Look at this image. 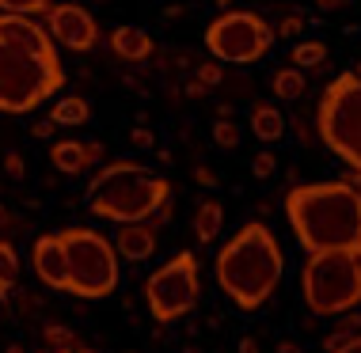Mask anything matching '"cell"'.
<instances>
[{
	"instance_id": "6da1fadb",
	"label": "cell",
	"mask_w": 361,
	"mask_h": 353,
	"mask_svg": "<svg viewBox=\"0 0 361 353\" xmlns=\"http://www.w3.org/2000/svg\"><path fill=\"white\" fill-rule=\"evenodd\" d=\"M65 87L50 31L31 16L0 12V114H31Z\"/></svg>"
},
{
	"instance_id": "7a4b0ae2",
	"label": "cell",
	"mask_w": 361,
	"mask_h": 353,
	"mask_svg": "<svg viewBox=\"0 0 361 353\" xmlns=\"http://www.w3.org/2000/svg\"><path fill=\"white\" fill-rule=\"evenodd\" d=\"M286 217L308 254L361 259V194L346 179L293 186L286 194Z\"/></svg>"
},
{
	"instance_id": "3957f363",
	"label": "cell",
	"mask_w": 361,
	"mask_h": 353,
	"mask_svg": "<svg viewBox=\"0 0 361 353\" xmlns=\"http://www.w3.org/2000/svg\"><path fill=\"white\" fill-rule=\"evenodd\" d=\"M281 273L286 254L262 221H247L217 251V285L240 311H259L281 285Z\"/></svg>"
},
{
	"instance_id": "277c9868",
	"label": "cell",
	"mask_w": 361,
	"mask_h": 353,
	"mask_svg": "<svg viewBox=\"0 0 361 353\" xmlns=\"http://www.w3.org/2000/svg\"><path fill=\"white\" fill-rule=\"evenodd\" d=\"M171 182L141 160H111L87 182V213L114 224H145L168 209Z\"/></svg>"
},
{
	"instance_id": "5b68a950",
	"label": "cell",
	"mask_w": 361,
	"mask_h": 353,
	"mask_svg": "<svg viewBox=\"0 0 361 353\" xmlns=\"http://www.w3.org/2000/svg\"><path fill=\"white\" fill-rule=\"evenodd\" d=\"M316 130L350 171H361V65L327 84L316 111Z\"/></svg>"
},
{
	"instance_id": "8992f818",
	"label": "cell",
	"mask_w": 361,
	"mask_h": 353,
	"mask_svg": "<svg viewBox=\"0 0 361 353\" xmlns=\"http://www.w3.org/2000/svg\"><path fill=\"white\" fill-rule=\"evenodd\" d=\"M300 292L316 319H338L361 304V259L354 254H308Z\"/></svg>"
},
{
	"instance_id": "52a82bcc",
	"label": "cell",
	"mask_w": 361,
	"mask_h": 353,
	"mask_svg": "<svg viewBox=\"0 0 361 353\" xmlns=\"http://www.w3.org/2000/svg\"><path fill=\"white\" fill-rule=\"evenodd\" d=\"M65 247V262H69V292L84 300L111 297L118 285V254H114L111 240L95 228H65L57 232Z\"/></svg>"
},
{
	"instance_id": "ba28073f",
	"label": "cell",
	"mask_w": 361,
	"mask_h": 353,
	"mask_svg": "<svg viewBox=\"0 0 361 353\" xmlns=\"http://www.w3.org/2000/svg\"><path fill=\"white\" fill-rule=\"evenodd\" d=\"M198 297H202V273H198V254L194 251H179L171 262H164L145 281V304H149L156 323L187 319L198 308Z\"/></svg>"
},
{
	"instance_id": "9c48e42d",
	"label": "cell",
	"mask_w": 361,
	"mask_h": 353,
	"mask_svg": "<svg viewBox=\"0 0 361 353\" xmlns=\"http://www.w3.org/2000/svg\"><path fill=\"white\" fill-rule=\"evenodd\" d=\"M274 46V27L259 12H221L206 27V50L213 54L217 65H251Z\"/></svg>"
},
{
	"instance_id": "30bf717a",
	"label": "cell",
	"mask_w": 361,
	"mask_h": 353,
	"mask_svg": "<svg viewBox=\"0 0 361 353\" xmlns=\"http://www.w3.org/2000/svg\"><path fill=\"white\" fill-rule=\"evenodd\" d=\"M46 31H50L54 46L61 42L65 50H76V54H87L99 46V23H95V16L87 12L80 4H54L50 12H46Z\"/></svg>"
},
{
	"instance_id": "8fae6325",
	"label": "cell",
	"mask_w": 361,
	"mask_h": 353,
	"mask_svg": "<svg viewBox=\"0 0 361 353\" xmlns=\"http://www.w3.org/2000/svg\"><path fill=\"white\" fill-rule=\"evenodd\" d=\"M31 270L46 289L69 292V262H65V247H61V240H57V232H46V235L35 240Z\"/></svg>"
},
{
	"instance_id": "7c38bea8",
	"label": "cell",
	"mask_w": 361,
	"mask_h": 353,
	"mask_svg": "<svg viewBox=\"0 0 361 353\" xmlns=\"http://www.w3.org/2000/svg\"><path fill=\"white\" fill-rule=\"evenodd\" d=\"M111 247H114V254H118V259L145 262V259L156 251V232H152V224H118Z\"/></svg>"
},
{
	"instance_id": "4fadbf2b",
	"label": "cell",
	"mask_w": 361,
	"mask_h": 353,
	"mask_svg": "<svg viewBox=\"0 0 361 353\" xmlns=\"http://www.w3.org/2000/svg\"><path fill=\"white\" fill-rule=\"evenodd\" d=\"M111 50L118 54L122 61H145V57L152 54V35L141 31V27H114Z\"/></svg>"
},
{
	"instance_id": "5bb4252c",
	"label": "cell",
	"mask_w": 361,
	"mask_h": 353,
	"mask_svg": "<svg viewBox=\"0 0 361 353\" xmlns=\"http://www.w3.org/2000/svg\"><path fill=\"white\" fill-rule=\"evenodd\" d=\"M251 133H255L262 144L281 141V137H286V114H281L274 103H259L255 111H251Z\"/></svg>"
},
{
	"instance_id": "9a60e30c",
	"label": "cell",
	"mask_w": 361,
	"mask_h": 353,
	"mask_svg": "<svg viewBox=\"0 0 361 353\" xmlns=\"http://www.w3.org/2000/svg\"><path fill=\"white\" fill-rule=\"evenodd\" d=\"M221 224H224L221 202L217 198H202L198 209H194V235H198V243H213V240H217Z\"/></svg>"
},
{
	"instance_id": "2e32d148",
	"label": "cell",
	"mask_w": 361,
	"mask_h": 353,
	"mask_svg": "<svg viewBox=\"0 0 361 353\" xmlns=\"http://www.w3.org/2000/svg\"><path fill=\"white\" fill-rule=\"evenodd\" d=\"M50 160L57 171L65 175H80L87 168V156H84V141H54L50 144Z\"/></svg>"
},
{
	"instance_id": "e0dca14e",
	"label": "cell",
	"mask_w": 361,
	"mask_h": 353,
	"mask_svg": "<svg viewBox=\"0 0 361 353\" xmlns=\"http://www.w3.org/2000/svg\"><path fill=\"white\" fill-rule=\"evenodd\" d=\"M270 92L278 95V99H286V103H293V99H300V95L308 92V76L300 73V68H278L274 76H270Z\"/></svg>"
},
{
	"instance_id": "ac0fdd59",
	"label": "cell",
	"mask_w": 361,
	"mask_h": 353,
	"mask_svg": "<svg viewBox=\"0 0 361 353\" xmlns=\"http://www.w3.org/2000/svg\"><path fill=\"white\" fill-rule=\"evenodd\" d=\"M87 118H92V106H87V99H80V95H65V99H57L54 111H50L54 125H84Z\"/></svg>"
},
{
	"instance_id": "d6986e66",
	"label": "cell",
	"mask_w": 361,
	"mask_h": 353,
	"mask_svg": "<svg viewBox=\"0 0 361 353\" xmlns=\"http://www.w3.org/2000/svg\"><path fill=\"white\" fill-rule=\"evenodd\" d=\"M289 61H293V68H300V73H305V68H319L327 61V46L316 42V38H312V42H297L289 50Z\"/></svg>"
},
{
	"instance_id": "ffe728a7",
	"label": "cell",
	"mask_w": 361,
	"mask_h": 353,
	"mask_svg": "<svg viewBox=\"0 0 361 353\" xmlns=\"http://www.w3.org/2000/svg\"><path fill=\"white\" fill-rule=\"evenodd\" d=\"M354 335H361V311H346V316H338V323H335V330L324 338V349L327 353H335L343 342H350Z\"/></svg>"
},
{
	"instance_id": "44dd1931",
	"label": "cell",
	"mask_w": 361,
	"mask_h": 353,
	"mask_svg": "<svg viewBox=\"0 0 361 353\" xmlns=\"http://www.w3.org/2000/svg\"><path fill=\"white\" fill-rule=\"evenodd\" d=\"M19 281V254L8 240H0V297Z\"/></svg>"
},
{
	"instance_id": "7402d4cb",
	"label": "cell",
	"mask_w": 361,
	"mask_h": 353,
	"mask_svg": "<svg viewBox=\"0 0 361 353\" xmlns=\"http://www.w3.org/2000/svg\"><path fill=\"white\" fill-rule=\"evenodd\" d=\"M57 4V0H0V12H8V16H42V12H50V8Z\"/></svg>"
},
{
	"instance_id": "603a6c76",
	"label": "cell",
	"mask_w": 361,
	"mask_h": 353,
	"mask_svg": "<svg viewBox=\"0 0 361 353\" xmlns=\"http://www.w3.org/2000/svg\"><path fill=\"white\" fill-rule=\"evenodd\" d=\"M213 141H217V149H236L240 144V125L232 122V118L213 122Z\"/></svg>"
},
{
	"instance_id": "cb8c5ba5",
	"label": "cell",
	"mask_w": 361,
	"mask_h": 353,
	"mask_svg": "<svg viewBox=\"0 0 361 353\" xmlns=\"http://www.w3.org/2000/svg\"><path fill=\"white\" fill-rule=\"evenodd\" d=\"M42 338H46V346H50V349H61V346H69V342H73V330L61 327V323H46Z\"/></svg>"
},
{
	"instance_id": "d4e9b609",
	"label": "cell",
	"mask_w": 361,
	"mask_h": 353,
	"mask_svg": "<svg viewBox=\"0 0 361 353\" xmlns=\"http://www.w3.org/2000/svg\"><path fill=\"white\" fill-rule=\"evenodd\" d=\"M251 171H255V179H270V175L278 171V156L262 149V152L255 156V160H251Z\"/></svg>"
},
{
	"instance_id": "484cf974",
	"label": "cell",
	"mask_w": 361,
	"mask_h": 353,
	"mask_svg": "<svg viewBox=\"0 0 361 353\" xmlns=\"http://www.w3.org/2000/svg\"><path fill=\"white\" fill-rule=\"evenodd\" d=\"M221 65L217 61H206V65H198V84L202 87H213V84H221Z\"/></svg>"
},
{
	"instance_id": "4316f807",
	"label": "cell",
	"mask_w": 361,
	"mask_h": 353,
	"mask_svg": "<svg viewBox=\"0 0 361 353\" xmlns=\"http://www.w3.org/2000/svg\"><path fill=\"white\" fill-rule=\"evenodd\" d=\"M300 31H305V19H300V16H286L278 23V38H293V35H300Z\"/></svg>"
},
{
	"instance_id": "83f0119b",
	"label": "cell",
	"mask_w": 361,
	"mask_h": 353,
	"mask_svg": "<svg viewBox=\"0 0 361 353\" xmlns=\"http://www.w3.org/2000/svg\"><path fill=\"white\" fill-rule=\"evenodd\" d=\"M4 168H8V175H12V179H23V156H19L16 149L4 152Z\"/></svg>"
},
{
	"instance_id": "f1b7e54d",
	"label": "cell",
	"mask_w": 361,
	"mask_h": 353,
	"mask_svg": "<svg viewBox=\"0 0 361 353\" xmlns=\"http://www.w3.org/2000/svg\"><path fill=\"white\" fill-rule=\"evenodd\" d=\"M133 144H137V149H152V144H156L152 130H145V125H137V130H133Z\"/></svg>"
},
{
	"instance_id": "f546056e",
	"label": "cell",
	"mask_w": 361,
	"mask_h": 353,
	"mask_svg": "<svg viewBox=\"0 0 361 353\" xmlns=\"http://www.w3.org/2000/svg\"><path fill=\"white\" fill-rule=\"evenodd\" d=\"M54 130H57V125L50 122V118H38V122L31 125V133H35V137H42V141H46V137H54Z\"/></svg>"
},
{
	"instance_id": "4dcf8cb0",
	"label": "cell",
	"mask_w": 361,
	"mask_h": 353,
	"mask_svg": "<svg viewBox=\"0 0 361 353\" xmlns=\"http://www.w3.org/2000/svg\"><path fill=\"white\" fill-rule=\"evenodd\" d=\"M84 156H87V163H99L103 160V144L99 141H84Z\"/></svg>"
},
{
	"instance_id": "1f68e13d",
	"label": "cell",
	"mask_w": 361,
	"mask_h": 353,
	"mask_svg": "<svg viewBox=\"0 0 361 353\" xmlns=\"http://www.w3.org/2000/svg\"><path fill=\"white\" fill-rule=\"evenodd\" d=\"M194 179H198L202 186H217V175H213L209 168H194Z\"/></svg>"
},
{
	"instance_id": "d6a6232c",
	"label": "cell",
	"mask_w": 361,
	"mask_h": 353,
	"mask_svg": "<svg viewBox=\"0 0 361 353\" xmlns=\"http://www.w3.org/2000/svg\"><path fill=\"white\" fill-rule=\"evenodd\" d=\"M278 353H305V346H300V342H293V338H281L278 342Z\"/></svg>"
},
{
	"instance_id": "836d02e7",
	"label": "cell",
	"mask_w": 361,
	"mask_h": 353,
	"mask_svg": "<svg viewBox=\"0 0 361 353\" xmlns=\"http://www.w3.org/2000/svg\"><path fill=\"white\" fill-rule=\"evenodd\" d=\"M54 353H95V349L84 346V342H69V346H61V349H54Z\"/></svg>"
},
{
	"instance_id": "e575fe53",
	"label": "cell",
	"mask_w": 361,
	"mask_h": 353,
	"mask_svg": "<svg viewBox=\"0 0 361 353\" xmlns=\"http://www.w3.org/2000/svg\"><path fill=\"white\" fill-rule=\"evenodd\" d=\"M350 0H316V8L319 12H335V8H346Z\"/></svg>"
},
{
	"instance_id": "d590c367",
	"label": "cell",
	"mask_w": 361,
	"mask_h": 353,
	"mask_svg": "<svg viewBox=\"0 0 361 353\" xmlns=\"http://www.w3.org/2000/svg\"><path fill=\"white\" fill-rule=\"evenodd\" d=\"M335 353H361V335H354L350 342H343V346H338Z\"/></svg>"
},
{
	"instance_id": "8d00e7d4",
	"label": "cell",
	"mask_w": 361,
	"mask_h": 353,
	"mask_svg": "<svg viewBox=\"0 0 361 353\" xmlns=\"http://www.w3.org/2000/svg\"><path fill=\"white\" fill-rule=\"evenodd\" d=\"M236 349H240V353H259V338H251V335H247V338H240V346H236Z\"/></svg>"
},
{
	"instance_id": "74e56055",
	"label": "cell",
	"mask_w": 361,
	"mask_h": 353,
	"mask_svg": "<svg viewBox=\"0 0 361 353\" xmlns=\"http://www.w3.org/2000/svg\"><path fill=\"white\" fill-rule=\"evenodd\" d=\"M297 137H300V144H308V122L305 118H297Z\"/></svg>"
},
{
	"instance_id": "f35d334b",
	"label": "cell",
	"mask_w": 361,
	"mask_h": 353,
	"mask_svg": "<svg viewBox=\"0 0 361 353\" xmlns=\"http://www.w3.org/2000/svg\"><path fill=\"white\" fill-rule=\"evenodd\" d=\"M346 182H350V186H354V190L361 194V171H350V175H346Z\"/></svg>"
},
{
	"instance_id": "ab89813d",
	"label": "cell",
	"mask_w": 361,
	"mask_h": 353,
	"mask_svg": "<svg viewBox=\"0 0 361 353\" xmlns=\"http://www.w3.org/2000/svg\"><path fill=\"white\" fill-rule=\"evenodd\" d=\"M187 92H190V95H206V92H209V87H202L198 80H194V84H187Z\"/></svg>"
},
{
	"instance_id": "60d3db41",
	"label": "cell",
	"mask_w": 361,
	"mask_h": 353,
	"mask_svg": "<svg viewBox=\"0 0 361 353\" xmlns=\"http://www.w3.org/2000/svg\"><path fill=\"white\" fill-rule=\"evenodd\" d=\"M8 221H12V217H8V209H0V224H8Z\"/></svg>"
},
{
	"instance_id": "b9f144b4",
	"label": "cell",
	"mask_w": 361,
	"mask_h": 353,
	"mask_svg": "<svg viewBox=\"0 0 361 353\" xmlns=\"http://www.w3.org/2000/svg\"><path fill=\"white\" fill-rule=\"evenodd\" d=\"M8 353H23V346H8Z\"/></svg>"
},
{
	"instance_id": "7bdbcfd3",
	"label": "cell",
	"mask_w": 361,
	"mask_h": 353,
	"mask_svg": "<svg viewBox=\"0 0 361 353\" xmlns=\"http://www.w3.org/2000/svg\"><path fill=\"white\" fill-rule=\"evenodd\" d=\"M42 353H54V349H42Z\"/></svg>"
}]
</instances>
